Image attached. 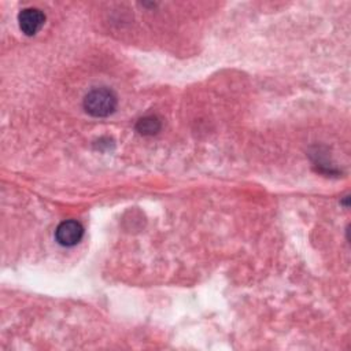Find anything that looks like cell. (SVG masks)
Instances as JSON below:
<instances>
[{
	"instance_id": "cell-4",
	"label": "cell",
	"mask_w": 351,
	"mask_h": 351,
	"mask_svg": "<svg viewBox=\"0 0 351 351\" xmlns=\"http://www.w3.org/2000/svg\"><path fill=\"white\" fill-rule=\"evenodd\" d=\"M160 121L158 117L147 115L136 122V130L143 136H154L160 130Z\"/></svg>"
},
{
	"instance_id": "cell-1",
	"label": "cell",
	"mask_w": 351,
	"mask_h": 351,
	"mask_svg": "<svg viewBox=\"0 0 351 351\" xmlns=\"http://www.w3.org/2000/svg\"><path fill=\"white\" fill-rule=\"evenodd\" d=\"M117 104L118 100L115 93L106 86L90 89L82 101L84 110L95 118H104L111 115L115 111Z\"/></svg>"
},
{
	"instance_id": "cell-2",
	"label": "cell",
	"mask_w": 351,
	"mask_h": 351,
	"mask_svg": "<svg viewBox=\"0 0 351 351\" xmlns=\"http://www.w3.org/2000/svg\"><path fill=\"white\" fill-rule=\"evenodd\" d=\"M84 237V226L74 219L63 221L55 230L56 241L63 247H74Z\"/></svg>"
},
{
	"instance_id": "cell-3",
	"label": "cell",
	"mask_w": 351,
	"mask_h": 351,
	"mask_svg": "<svg viewBox=\"0 0 351 351\" xmlns=\"http://www.w3.org/2000/svg\"><path fill=\"white\" fill-rule=\"evenodd\" d=\"M45 22V15L41 10L34 8V7H27L23 8L18 14V25L22 33L26 36H34Z\"/></svg>"
}]
</instances>
